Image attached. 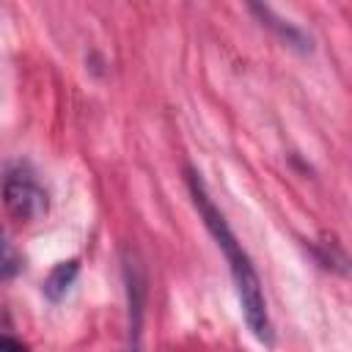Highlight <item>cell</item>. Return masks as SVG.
<instances>
[{
	"mask_svg": "<svg viewBox=\"0 0 352 352\" xmlns=\"http://www.w3.org/2000/svg\"><path fill=\"white\" fill-rule=\"evenodd\" d=\"M0 352H28V346L22 341L11 338V336H3L0 338Z\"/></svg>",
	"mask_w": 352,
	"mask_h": 352,
	"instance_id": "6",
	"label": "cell"
},
{
	"mask_svg": "<svg viewBox=\"0 0 352 352\" xmlns=\"http://www.w3.org/2000/svg\"><path fill=\"white\" fill-rule=\"evenodd\" d=\"M19 270H22V256H16L14 245L8 239H3V278L11 280Z\"/></svg>",
	"mask_w": 352,
	"mask_h": 352,
	"instance_id": "5",
	"label": "cell"
},
{
	"mask_svg": "<svg viewBox=\"0 0 352 352\" xmlns=\"http://www.w3.org/2000/svg\"><path fill=\"white\" fill-rule=\"evenodd\" d=\"M77 275H80V258L58 261V264L50 270V275L44 278V283H41V292H44V297H47L50 302H58V300H63V297L69 294V289L74 286Z\"/></svg>",
	"mask_w": 352,
	"mask_h": 352,
	"instance_id": "3",
	"label": "cell"
},
{
	"mask_svg": "<svg viewBox=\"0 0 352 352\" xmlns=\"http://www.w3.org/2000/svg\"><path fill=\"white\" fill-rule=\"evenodd\" d=\"M3 204L19 223H36L50 209V195L28 162H11L3 176Z\"/></svg>",
	"mask_w": 352,
	"mask_h": 352,
	"instance_id": "2",
	"label": "cell"
},
{
	"mask_svg": "<svg viewBox=\"0 0 352 352\" xmlns=\"http://www.w3.org/2000/svg\"><path fill=\"white\" fill-rule=\"evenodd\" d=\"M250 11L267 25V28H272L286 44H292V47H297L300 52H308L311 50V38L297 28V25H292L289 19H283V16H278L270 6H250Z\"/></svg>",
	"mask_w": 352,
	"mask_h": 352,
	"instance_id": "4",
	"label": "cell"
},
{
	"mask_svg": "<svg viewBox=\"0 0 352 352\" xmlns=\"http://www.w3.org/2000/svg\"><path fill=\"white\" fill-rule=\"evenodd\" d=\"M187 176V187H190V195H192V204L198 209V214L204 217V226L209 228V234L214 236L217 248L223 250L226 261H228V270H231V280H234V289H236V300H239V308H242V316H245V324L248 330L253 333V338L264 346H272L275 344V330H272V319H270V311H267V300H264V289H261V278L248 256V250L242 248V242L236 239V234L231 231L226 214L217 209V204L212 201L204 179L198 170L187 168L184 170Z\"/></svg>",
	"mask_w": 352,
	"mask_h": 352,
	"instance_id": "1",
	"label": "cell"
},
{
	"mask_svg": "<svg viewBox=\"0 0 352 352\" xmlns=\"http://www.w3.org/2000/svg\"><path fill=\"white\" fill-rule=\"evenodd\" d=\"M126 352H138V344H135V346H129V349H126Z\"/></svg>",
	"mask_w": 352,
	"mask_h": 352,
	"instance_id": "7",
	"label": "cell"
}]
</instances>
